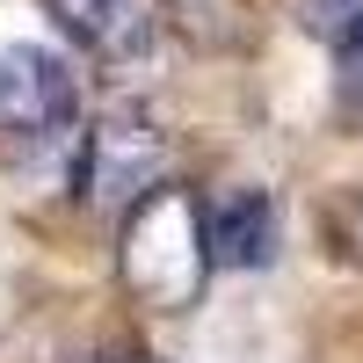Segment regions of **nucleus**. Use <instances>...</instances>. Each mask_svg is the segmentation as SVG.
I'll list each match as a JSON object with an SVG mask.
<instances>
[{"mask_svg":"<svg viewBox=\"0 0 363 363\" xmlns=\"http://www.w3.org/2000/svg\"><path fill=\"white\" fill-rule=\"evenodd\" d=\"M124 291L153 313H189L203 284H211V240H203V203L182 189V182H160L145 203L124 211Z\"/></svg>","mask_w":363,"mask_h":363,"instance_id":"nucleus-1","label":"nucleus"},{"mask_svg":"<svg viewBox=\"0 0 363 363\" xmlns=\"http://www.w3.org/2000/svg\"><path fill=\"white\" fill-rule=\"evenodd\" d=\"M80 203L95 218H124L131 203H145L167 182V131L145 109H109L80 138Z\"/></svg>","mask_w":363,"mask_h":363,"instance_id":"nucleus-2","label":"nucleus"},{"mask_svg":"<svg viewBox=\"0 0 363 363\" xmlns=\"http://www.w3.org/2000/svg\"><path fill=\"white\" fill-rule=\"evenodd\" d=\"M80 109V80L51 44H0V138H51Z\"/></svg>","mask_w":363,"mask_h":363,"instance_id":"nucleus-3","label":"nucleus"},{"mask_svg":"<svg viewBox=\"0 0 363 363\" xmlns=\"http://www.w3.org/2000/svg\"><path fill=\"white\" fill-rule=\"evenodd\" d=\"M44 15L66 29L87 58H102V66L145 58V51H153V29H160L153 0H44Z\"/></svg>","mask_w":363,"mask_h":363,"instance_id":"nucleus-4","label":"nucleus"},{"mask_svg":"<svg viewBox=\"0 0 363 363\" xmlns=\"http://www.w3.org/2000/svg\"><path fill=\"white\" fill-rule=\"evenodd\" d=\"M203 240H211V269H269L277 262L269 189H225L218 203H203Z\"/></svg>","mask_w":363,"mask_h":363,"instance_id":"nucleus-5","label":"nucleus"},{"mask_svg":"<svg viewBox=\"0 0 363 363\" xmlns=\"http://www.w3.org/2000/svg\"><path fill=\"white\" fill-rule=\"evenodd\" d=\"M298 22H306L313 37H327V44H342L363 22V0H298Z\"/></svg>","mask_w":363,"mask_h":363,"instance_id":"nucleus-6","label":"nucleus"},{"mask_svg":"<svg viewBox=\"0 0 363 363\" xmlns=\"http://www.w3.org/2000/svg\"><path fill=\"white\" fill-rule=\"evenodd\" d=\"M335 73H342V95H349V102L363 109V22H356L349 37L335 44Z\"/></svg>","mask_w":363,"mask_h":363,"instance_id":"nucleus-7","label":"nucleus"},{"mask_svg":"<svg viewBox=\"0 0 363 363\" xmlns=\"http://www.w3.org/2000/svg\"><path fill=\"white\" fill-rule=\"evenodd\" d=\"M342 233H349V247L363 255V203H356V211H349V218H342Z\"/></svg>","mask_w":363,"mask_h":363,"instance_id":"nucleus-8","label":"nucleus"}]
</instances>
